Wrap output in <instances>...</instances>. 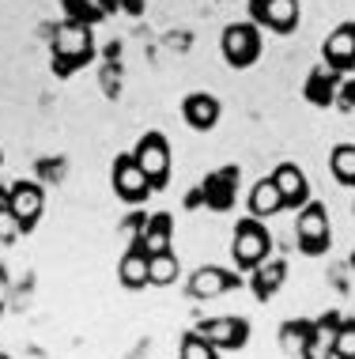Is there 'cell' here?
Masks as SVG:
<instances>
[{"label":"cell","mask_w":355,"mask_h":359,"mask_svg":"<svg viewBox=\"0 0 355 359\" xmlns=\"http://www.w3.org/2000/svg\"><path fill=\"white\" fill-rule=\"evenodd\" d=\"M284 208H287L284 193L272 182V174H268V178H257L253 189H249V216L253 219H272V216H280Z\"/></svg>","instance_id":"9a60e30c"},{"label":"cell","mask_w":355,"mask_h":359,"mask_svg":"<svg viewBox=\"0 0 355 359\" xmlns=\"http://www.w3.org/2000/svg\"><path fill=\"white\" fill-rule=\"evenodd\" d=\"M99 87H102V95H106V99H118V95H121V69L113 61H106L99 69Z\"/></svg>","instance_id":"484cf974"},{"label":"cell","mask_w":355,"mask_h":359,"mask_svg":"<svg viewBox=\"0 0 355 359\" xmlns=\"http://www.w3.org/2000/svg\"><path fill=\"white\" fill-rule=\"evenodd\" d=\"M337 69H329V65H318L310 76H306V83H302V95H306V102H314V106H333L337 102Z\"/></svg>","instance_id":"ac0fdd59"},{"label":"cell","mask_w":355,"mask_h":359,"mask_svg":"<svg viewBox=\"0 0 355 359\" xmlns=\"http://www.w3.org/2000/svg\"><path fill=\"white\" fill-rule=\"evenodd\" d=\"M64 174H69L64 155H46V159H38V182H42V186H61Z\"/></svg>","instance_id":"d4e9b609"},{"label":"cell","mask_w":355,"mask_h":359,"mask_svg":"<svg viewBox=\"0 0 355 359\" xmlns=\"http://www.w3.org/2000/svg\"><path fill=\"white\" fill-rule=\"evenodd\" d=\"M42 208H46L42 182H12V189H8V219H15L19 231H31L42 219Z\"/></svg>","instance_id":"8992f818"},{"label":"cell","mask_w":355,"mask_h":359,"mask_svg":"<svg viewBox=\"0 0 355 359\" xmlns=\"http://www.w3.org/2000/svg\"><path fill=\"white\" fill-rule=\"evenodd\" d=\"M219 50H223V61L231 69H249V65L261 57V31L257 23H231L219 38Z\"/></svg>","instance_id":"277c9868"},{"label":"cell","mask_w":355,"mask_h":359,"mask_svg":"<svg viewBox=\"0 0 355 359\" xmlns=\"http://www.w3.org/2000/svg\"><path fill=\"white\" fill-rule=\"evenodd\" d=\"M118 284L129 287V291H140L148 287V254L140 246H129L118 261Z\"/></svg>","instance_id":"ffe728a7"},{"label":"cell","mask_w":355,"mask_h":359,"mask_svg":"<svg viewBox=\"0 0 355 359\" xmlns=\"http://www.w3.org/2000/svg\"><path fill=\"white\" fill-rule=\"evenodd\" d=\"M129 246H140L148 257L167 254V250L174 246V219H170L167 212H159V216H140L137 238H132Z\"/></svg>","instance_id":"30bf717a"},{"label":"cell","mask_w":355,"mask_h":359,"mask_svg":"<svg viewBox=\"0 0 355 359\" xmlns=\"http://www.w3.org/2000/svg\"><path fill=\"white\" fill-rule=\"evenodd\" d=\"M337 329H340L337 314H321L310 329V341L302 348V359H337L333 355V348H337Z\"/></svg>","instance_id":"2e32d148"},{"label":"cell","mask_w":355,"mask_h":359,"mask_svg":"<svg viewBox=\"0 0 355 359\" xmlns=\"http://www.w3.org/2000/svg\"><path fill=\"white\" fill-rule=\"evenodd\" d=\"M64 12H69V19H80V23H95L102 15L91 0H64Z\"/></svg>","instance_id":"83f0119b"},{"label":"cell","mask_w":355,"mask_h":359,"mask_svg":"<svg viewBox=\"0 0 355 359\" xmlns=\"http://www.w3.org/2000/svg\"><path fill=\"white\" fill-rule=\"evenodd\" d=\"M329 170L340 186H355V144H337L329 151Z\"/></svg>","instance_id":"603a6c76"},{"label":"cell","mask_w":355,"mask_h":359,"mask_svg":"<svg viewBox=\"0 0 355 359\" xmlns=\"http://www.w3.org/2000/svg\"><path fill=\"white\" fill-rule=\"evenodd\" d=\"M348 265H351V269H355V250H351V261H348Z\"/></svg>","instance_id":"836d02e7"},{"label":"cell","mask_w":355,"mask_h":359,"mask_svg":"<svg viewBox=\"0 0 355 359\" xmlns=\"http://www.w3.org/2000/svg\"><path fill=\"white\" fill-rule=\"evenodd\" d=\"M295 238H299V250L310 257H318L329 250L333 242V223H329V208L318 205V201H306L295 216Z\"/></svg>","instance_id":"7a4b0ae2"},{"label":"cell","mask_w":355,"mask_h":359,"mask_svg":"<svg viewBox=\"0 0 355 359\" xmlns=\"http://www.w3.org/2000/svg\"><path fill=\"white\" fill-rule=\"evenodd\" d=\"M333 355H337V359H355V322H340Z\"/></svg>","instance_id":"4316f807"},{"label":"cell","mask_w":355,"mask_h":359,"mask_svg":"<svg viewBox=\"0 0 355 359\" xmlns=\"http://www.w3.org/2000/svg\"><path fill=\"white\" fill-rule=\"evenodd\" d=\"M272 182L280 186L287 208H302L306 201H310V182H306V174L295 167V163H280V167L272 170Z\"/></svg>","instance_id":"e0dca14e"},{"label":"cell","mask_w":355,"mask_h":359,"mask_svg":"<svg viewBox=\"0 0 355 359\" xmlns=\"http://www.w3.org/2000/svg\"><path fill=\"white\" fill-rule=\"evenodd\" d=\"M178 276H181V257L174 254V250H167V254L148 257V284L167 287V284H174Z\"/></svg>","instance_id":"44dd1931"},{"label":"cell","mask_w":355,"mask_h":359,"mask_svg":"<svg viewBox=\"0 0 355 359\" xmlns=\"http://www.w3.org/2000/svg\"><path fill=\"white\" fill-rule=\"evenodd\" d=\"M268 254H272V235L265 231V223L253 219V216L238 223L235 235H231V257H235V265L238 269H257Z\"/></svg>","instance_id":"3957f363"},{"label":"cell","mask_w":355,"mask_h":359,"mask_svg":"<svg viewBox=\"0 0 355 359\" xmlns=\"http://www.w3.org/2000/svg\"><path fill=\"white\" fill-rule=\"evenodd\" d=\"M110 186L121 201H129V205H140V201H148V193H155L148 182V174L140 170V163L132 159V155H118V163H113V170H110Z\"/></svg>","instance_id":"ba28073f"},{"label":"cell","mask_w":355,"mask_h":359,"mask_svg":"<svg viewBox=\"0 0 355 359\" xmlns=\"http://www.w3.org/2000/svg\"><path fill=\"white\" fill-rule=\"evenodd\" d=\"M178 359H219V348L216 344H208L204 337L197 333H186L181 337V344H178Z\"/></svg>","instance_id":"cb8c5ba5"},{"label":"cell","mask_w":355,"mask_h":359,"mask_svg":"<svg viewBox=\"0 0 355 359\" xmlns=\"http://www.w3.org/2000/svg\"><path fill=\"white\" fill-rule=\"evenodd\" d=\"M0 216H8V186H0Z\"/></svg>","instance_id":"d6a6232c"},{"label":"cell","mask_w":355,"mask_h":359,"mask_svg":"<svg viewBox=\"0 0 355 359\" xmlns=\"http://www.w3.org/2000/svg\"><path fill=\"white\" fill-rule=\"evenodd\" d=\"M0 359H12V355H4V352H0Z\"/></svg>","instance_id":"d590c367"},{"label":"cell","mask_w":355,"mask_h":359,"mask_svg":"<svg viewBox=\"0 0 355 359\" xmlns=\"http://www.w3.org/2000/svg\"><path fill=\"white\" fill-rule=\"evenodd\" d=\"M167 46H170V50H178V53L189 50V34H186V31H174V34L167 38Z\"/></svg>","instance_id":"f546056e"},{"label":"cell","mask_w":355,"mask_h":359,"mask_svg":"<svg viewBox=\"0 0 355 359\" xmlns=\"http://www.w3.org/2000/svg\"><path fill=\"white\" fill-rule=\"evenodd\" d=\"M219 99L212 91H193V95H186V102H181V118H186L189 129H197V133H208V129H216L219 125Z\"/></svg>","instance_id":"5bb4252c"},{"label":"cell","mask_w":355,"mask_h":359,"mask_svg":"<svg viewBox=\"0 0 355 359\" xmlns=\"http://www.w3.org/2000/svg\"><path fill=\"white\" fill-rule=\"evenodd\" d=\"M310 329L314 322H284L280 325V348H284V355H291V359H302V348L306 341H310Z\"/></svg>","instance_id":"7402d4cb"},{"label":"cell","mask_w":355,"mask_h":359,"mask_svg":"<svg viewBox=\"0 0 355 359\" xmlns=\"http://www.w3.org/2000/svg\"><path fill=\"white\" fill-rule=\"evenodd\" d=\"M337 110H344V114H351L355 110V80H344L340 87H337Z\"/></svg>","instance_id":"f1b7e54d"},{"label":"cell","mask_w":355,"mask_h":359,"mask_svg":"<svg viewBox=\"0 0 355 359\" xmlns=\"http://www.w3.org/2000/svg\"><path fill=\"white\" fill-rule=\"evenodd\" d=\"M321 57H325V65L329 69H351L355 65V23H340V27H333L329 34H325V42H321Z\"/></svg>","instance_id":"7c38bea8"},{"label":"cell","mask_w":355,"mask_h":359,"mask_svg":"<svg viewBox=\"0 0 355 359\" xmlns=\"http://www.w3.org/2000/svg\"><path fill=\"white\" fill-rule=\"evenodd\" d=\"M284 276H287V265L280 257H265L261 265L253 269V276H249V287H253L257 299H272L276 291L284 287Z\"/></svg>","instance_id":"d6986e66"},{"label":"cell","mask_w":355,"mask_h":359,"mask_svg":"<svg viewBox=\"0 0 355 359\" xmlns=\"http://www.w3.org/2000/svg\"><path fill=\"white\" fill-rule=\"evenodd\" d=\"M132 159L140 163V170L148 174L151 189H162L170 178V144L167 137H159V133H144V137L137 140V148H132Z\"/></svg>","instance_id":"5b68a950"},{"label":"cell","mask_w":355,"mask_h":359,"mask_svg":"<svg viewBox=\"0 0 355 359\" xmlns=\"http://www.w3.org/2000/svg\"><path fill=\"white\" fill-rule=\"evenodd\" d=\"M238 284H242V276L227 273V269H219V265H200L197 273L189 276V295L193 299H219Z\"/></svg>","instance_id":"8fae6325"},{"label":"cell","mask_w":355,"mask_h":359,"mask_svg":"<svg viewBox=\"0 0 355 359\" xmlns=\"http://www.w3.org/2000/svg\"><path fill=\"white\" fill-rule=\"evenodd\" d=\"M50 46H53V72L69 76L76 72L80 65H88L95 57V34H91V23H80V19H61L50 34Z\"/></svg>","instance_id":"6da1fadb"},{"label":"cell","mask_w":355,"mask_h":359,"mask_svg":"<svg viewBox=\"0 0 355 359\" xmlns=\"http://www.w3.org/2000/svg\"><path fill=\"white\" fill-rule=\"evenodd\" d=\"M197 333L204 337L208 344H216L219 352H238V348L249 341V322H246V318H235V314L204 318V322L197 325Z\"/></svg>","instance_id":"9c48e42d"},{"label":"cell","mask_w":355,"mask_h":359,"mask_svg":"<svg viewBox=\"0 0 355 359\" xmlns=\"http://www.w3.org/2000/svg\"><path fill=\"white\" fill-rule=\"evenodd\" d=\"M0 163H4V155H0Z\"/></svg>","instance_id":"8d00e7d4"},{"label":"cell","mask_w":355,"mask_h":359,"mask_svg":"<svg viewBox=\"0 0 355 359\" xmlns=\"http://www.w3.org/2000/svg\"><path fill=\"white\" fill-rule=\"evenodd\" d=\"M351 216H355V208H351Z\"/></svg>","instance_id":"74e56055"},{"label":"cell","mask_w":355,"mask_h":359,"mask_svg":"<svg viewBox=\"0 0 355 359\" xmlns=\"http://www.w3.org/2000/svg\"><path fill=\"white\" fill-rule=\"evenodd\" d=\"M249 15L257 27H268L276 34H291L302 19L299 0H249Z\"/></svg>","instance_id":"52a82bcc"},{"label":"cell","mask_w":355,"mask_h":359,"mask_svg":"<svg viewBox=\"0 0 355 359\" xmlns=\"http://www.w3.org/2000/svg\"><path fill=\"white\" fill-rule=\"evenodd\" d=\"M204 208H216V212H227L235 205V193H238V167H219L204 178Z\"/></svg>","instance_id":"4fadbf2b"},{"label":"cell","mask_w":355,"mask_h":359,"mask_svg":"<svg viewBox=\"0 0 355 359\" xmlns=\"http://www.w3.org/2000/svg\"><path fill=\"white\" fill-rule=\"evenodd\" d=\"M8 295H12V280H8V273L0 269V303H8Z\"/></svg>","instance_id":"4dcf8cb0"},{"label":"cell","mask_w":355,"mask_h":359,"mask_svg":"<svg viewBox=\"0 0 355 359\" xmlns=\"http://www.w3.org/2000/svg\"><path fill=\"white\" fill-rule=\"evenodd\" d=\"M144 0H118V8H125V12H140Z\"/></svg>","instance_id":"1f68e13d"},{"label":"cell","mask_w":355,"mask_h":359,"mask_svg":"<svg viewBox=\"0 0 355 359\" xmlns=\"http://www.w3.org/2000/svg\"><path fill=\"white\" fill-rule=\"evenodd\" d=\"M4 306H8V303H0V314H4Z\"/></svg>","instance_id":"e575fe53"}]
</instances>
